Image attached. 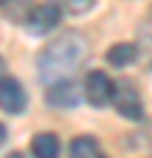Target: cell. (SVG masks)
Returning <instances> with one entry per match:
<instances>
[{"mask_svg":"<svg viewBox=\"0 0 152 158\" xmlns=\"http://www.w3.org/2000/svg\"><path fill=\"white\" fill-rule=\"evenodd\" d=\"M113 105H116V110L130 118V122H138V118L144 116V102H141V93L138 88L132 82H121L113 88Z\"/></svg>","mask_w":152,"mask_h":158,"instance_id":"obj_2","label":"cell"},{"mask_svg":"<svg viewBox=\"0 0 152 158\" xmlns=\"http://www.w3.org/2000/svg\"><path fill=\"white\" fill-rule=\"evenodd\" d=\"M6 76V62H3V56H0V79Z\"/></svg>","mask_w":152,"mask_h":158,"instance_id":"obj_11","label":"cell"},{"mask_svg":"<svg viewBox=\"0 0 152 158\" xmlns=\"http://www.w3.org/2000/svg\"><path fill=\"white\" fill-rule=\"evenodd\" d=\"M6 158H23V155H20V152H11V155H6Z\"/></svg>","mask_w":152,"mask_h":158,"instance_id":"obj_13","label":"cell"},{"mask_svg":"<svg viewBox=\"0 0 152 158\" xmlns=\"http://www.w3.org/2000/svg\"><path fill=\"white\" fill-rule=\"evenodd\" d=\"M59 20H62V9L56 3H40V6H34L28 11L26 28L31 34H48V31H54L56 26H59Z\"/></svg>","mask_w":152,"mask_h":158,"instance_id":"obj_3","label":"cell"},{"mask_svg":"<svg viewBox=\"0 0 152 158\" xmlns=\"http://www.w3.org/2000/svg\"><path fill=\"white\" fill-rule=\"evenodd\" d=\"M135 56H138V48L132 43H118V45H113L107 51V62L116 65V68H127V65L135 62Z\"/></svg>","mask_w":152,"mask_h":158,"instance_id":"obj_8","label":"cell"},{"mask_svg":"<svg viewBox=\"0 0 152 158\" xmlns=\"http://www.w3.org/2000/svg\"><path fill=\"white\" fill-rule=\"evenodd\" d=\"M113 79L104 71H90L85 79V99L93 107H104L107 102H113Z\"/></svg>","mask_w":152,"mask_h":158,"instance_id":"obj_4","label":"cell"},{"mask_svg":"<svg viewBox=\"0 0 152 158\" xmlns=\"http://www.w3.org/2000/svg\"><path fill=\"white\" fill-rule=\"evenodd\" d=\"M70 158H102V147H99L96 138L79 135L70 141Z\"/></svg>","mask_w":152,"mask_h":158,"instance_id":"obj_9","label":"cell"},{"mask_svg":"<svg viewBox=\"0 0 152 158\" xmlns=\"http://www.w3.org/2000/svg\"><path fill=\"white\" fill-rule=\"evenodd\" d=\"M45 99H48V105L68 110V107H76V105H79V88H76L70 79H59V82H51Z\"/></svg>","mask_w":152,"mask_h":158,"instance_id":"obj_6","label":"cell"},{"mask_svg":"<svg viewBox=\"0 0 152 158\" xmlns=\"http://www.w3.org/2000/svg\"><path fill=\"white\" fill-rule=\"evenodd\" d=\"M93 3H96V0H65V9L70 14H85V11L93 9Z\"/></svg>","mask_w":152,"mask_h":158,"instance_id":"obj_10","label":"cell"},{"mask_svg":"<svg viewBox=\"0 0 152 158\" xmlns=\"http://www.w3.org/2000/svg\"><path fill=\"white\" fill-rule=\"evenodd\" d=\"M90 45L82 34L76 31H62L59 37L48 43L40 56H37V73H40L42 82H59V79H68L73 71H79V65L87 59Z\"/></svg>","mask_w":152,"mask_h":158,"instance_id":"obj_1","label":"cell"},{"mask_svg":"<svg viewBox=\"0 0 152 158\" xmlns=\"http://www.w3.org/2000/svg\"><path fill=\"white\" fill-rule=\"evenodd\" d=\"M31 152L34 158H59V138L54 133H40L31 141Z\"/></svg>","mask_w":152,"mask_h":158,"instance_id":"obj_7","label":"cell"},{"mask_svg":"<svg viewBox=\"0 0 152 158\" xmlns=\"http://www.w3.org/2000/svg\"><path fill=\"white\" fill-rule=\"evenodd\" d=\"M3 141H6V127L0 124V144H3Z\"/></svg>","mask_w":152,"mask_h":158,"instance_id":"obj_12","label":"cell"},{"mask_svg":"<svg viewBox=\"0 0 152 158\" xmlns=\"http://www.w3.org/2000/svg\"><path fill=\"white\" fill-rule=\"evenodd\" d=\"M3 3H9V0H0V6H3Z\"/></svg>","mask_w":152,"mask_h":158,"instance_id":"obj_14","label":"cell"},{"mask_svg":"<svg viewBox=\"0 0 152 158\" xmlns=\"http://www.w3.org/2000/svg\"><path fill=\"white\" fill-rule=\"evenodd\" d=\"M26 102H28L26 88L17 82V79H6V76L0 79V110H6V113H23Z\"/></svg>","mask_w":152,"mask_h":158,"instance_id":"obj_5","label":"cell"}]
</instances>
